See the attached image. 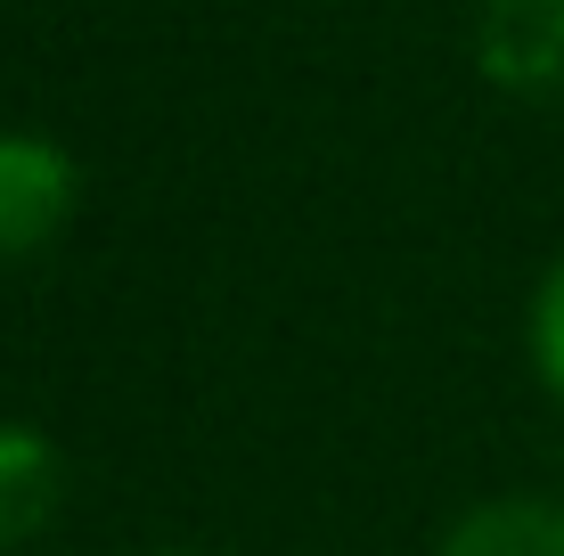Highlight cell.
I'll use <instances>...</instances> for the list:
<instances>
[{
	"label": "cell",
	"instance_id": "1",
	"mask_svg": "<svg viewBox=\"0 0 564 556\" xmlns=\"http://www.w3.org/2000/svg\"><path fill=\"white\" fill-rule=\"evenodd\" d=\"M83 164L50 131H0V262H33L74 229Z\"/></svg>",
	"mask_w": 564,
	"mask_h": 556
},
{
	"label": "cell",
	"instance_id": "2",
	"mask_svg": "<svg viewBox=\"0 0 564 556\" xmlns=\"http://www.w3.org/2000/svg\"><path fill=\"white\" fill-rule=\"evenodd\" d=\"M475 57L516 99H564V0H475Z\"/></svg>",
	"mask_w": 564,
	"mask_h": 556
},
{
	"label": "cell",
	"instance_id": "3",
	"mask_svg": "<svg viewBox=\"0 0 564 556\" xmlns=\"http://www.w3.org/2000/svg\"><path fill=\"white\" fill-rule=\"evenodd\" d=\"M57 500H66V458H57L50 434L0 417V556L33 548L57 524Z\"/></svg>",
	"mask_w": 564,
	"mask_h": 556
},
{
	"label": "cell",
	"instance_id": "4",
	"mask_svg": "<svg viewBox=\"0 0 564 556\" xmlns=\"http://www.w3.org/2000/svg\"><path fill=\"white\" fill-rule=\"evenodd\" d=\"M434 556H564V500H549V491L475 500L451 532H442Z\"/></svg>",
	"mask_w": 564,
	"mask_h": 556
},
{
	"label": "cell",
	"instance_id": "5",
	"mask_svg": "<svg viewBox=\"0 0 564 556\" xmlns=\"http://www.w3.org/2000/svg\"><path fill=\"white\" fill-rule=\"evenodd\" d=\"M523 344H532V377L564 401V254L549 262V279L532 286V319H523Z\"/></svg>",
	"mask_w": 564,
	"mask_h": 556
},
{
	"label": "cell",
	"instance_id": "6",
	"mask_svg": "<svg viewBox=\"0 0 564 556\" xmlns=\"http://www.w3.org/2000/svg\"><path fill=\"white\" fill-rule=\"evenodd\" d=\"M148 556H197V548H148Z\"/></svg>",
	"mask_w": 564,
	"mask_h": 556
}]
</instances>
